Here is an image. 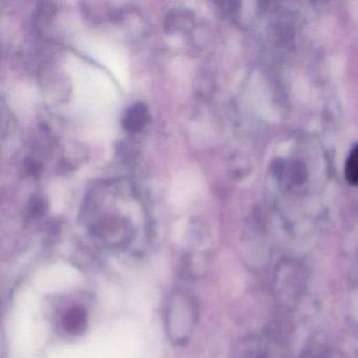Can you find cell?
I'll return each mask as SVG.
<instances>
[{
	"instance_id": "cell-1",
	"label": "cell",
	"mask_w": 358,
	"mask_h": 358,
	"mask_svg": "<svg viewBox=\"0 0 358 358\" xmlns=\"http://www.w3.org/2000/svg\"><path fill=\"white\" fill-rule=\"evenodd\" d=\"M198 318V305L194 297L176 291L167 301L166 329L176 345H184L189 339Z\"/></svg>"
},
{
	"instance_id": "cell-2",
	"label": "cell",
	"mask_w": 358,
	"mask_h": 358,
	"mask_svg": "<svg viewBox=\"0 0 358 358\" xmlns=\"http://www.w3.org/2000/svg\"><path fill=\"white\" fill-rule=\"evenodd\" d=\"M148 121V108L146 104L137 102L127 108L123 117V127L127 131L137 133L141 131Z\"/></svg>"
},
{
	"instance_id": "cell-3",
	"label": "cell",
	"mask_w": 358,
	"mask_h": 358,
	"mask_svg": "<svg viewBox=\"0 0 358 358\" xmlns=\"http://www.w3.org/2000/svg\"><path fill=\"white\" fill-rule=\"evenodd\" d=\"M62 326L71 334H79L87 326V310L81 306L71 307L62 317Z\"/></svg>"
},
{
	"instance_id": "cell-4",
	"label": "cell",
	"mask_w": 358,
	"mask_h": 358,
	"mask_svg": "<svg viewBox=\"0 0 358 358\" xmlns=\"http://www.w3.org/2000/svg\"><path fill=\"white\" fill-rule=\"evenodd\" d=\"M345 176L352 185H358V146H356L345 163Z\"/></svg>"
},
{
	"instance_id": "cell-5",
	"label": "cell",
	"mask_w": 358,
	"mask_h": 358,
	"mask_svg": "<svg viewBox=\"0 0 358 358\" xmlns=\"http://www.w3.org/2000/svg\"><path fill=\"white\" fill-rule=\"evenodd\" d=\"M31 215L32 217H39V215H43V211H45V204H43V201L38 200L34 201V203H32V206H31Z\"/></svg>"
}]
</instances>
